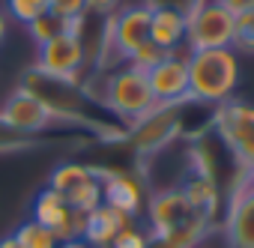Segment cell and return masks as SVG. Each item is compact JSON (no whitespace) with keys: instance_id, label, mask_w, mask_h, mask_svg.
<instances>
[{"instance_id":"cell-1","label":"cell","mask_w":254,"mask_h":248,"mask_svg":"<svg viewBox=\"0 0 254 248\" xmlns=\"http://www.w3.org/2000/svg\"><path fill=\"white\" fill-rule=\"evenodd\" d=\"M239 84V57L233 48L191 51L189 57V102L224 105Z\"/></svg>"},{"instance_id":"cell-2","label":"cell","mask_w":254,"mask_h":248,"mask_svg":"<svg viewBox=\"0 0 254 248\" xmlns=\"http://www.w3.org/2000/svg\"><path fill=\"white\" fill-rule=\"evenodd\" d=\"M102 108L132 129L135 123H141L147 114H153L159 108V102H156L144 72H138L132 66H120V69L108 72Z\"/></svg>"},{"instance_id":"cell-3","label":"cell","mask_w":254,"mask_h":248,"mask_svg":"<svg viewBox=\"0 0 254 248\" xmlns=\"http://www.w3.org/2000/svg\"><path fill=\"white\" fill-rule=\"evenodd\" d=\"M212 129L227 156L233 159L236 171H254V105L248 102H224L212 114Z\"/></svg>"},{"instance_id":"cell-4","label":"cell","mask_w":254,"mask_h":248,"mask_svg":"<svg viewBox=\"0 0 254 248\" xmlns=\"http://www.w3.org/2000/svg\"><path fill=\"white\" fill-rule=\"evenodd\" d=\"M233 27H236V18L218 0H200V6L186 18V45L191 51L230 48L233 45Z\"/></svg>"},{"instance_id":"cell-5","label":"cell","mask_w":254,"mask_h":248,"mask_svg":"<svg viewBox=\"0 0 254 248\" xmlns=\"http://www.w3.org/2000/svg\"><path fill=\"white\" fill-rule=\"evenodd\" d=\"M177 135H183V102L159 105L153 114H147L141 123H135L129 129V141L141 156L165 150Z\"/></svg>"},{"instance_id":"cell-6","label":"cell","mask_w":254,"mask_h":248,"mask_svg":"<svg viewBox=\"0 0 254 248\" xmlns=\"http://www.w3.org/2000/svg\"><path fill=\"white\" fill-rule=\"evenodd\" d=\"M30 218L42 227H48L60 242L66 239H81L84 236V224H87V215L72 209L66 203V197L54 188H42L36 197H33V206H30Z\"/></svg>"},{"instance_id":"cell-7","label":"cell","mask_w":254,"mask_h":248,"mask_svg":"<svg viewBox=\"0 0 254 248\" xmlns=\"http://www.w3.org/2000/svg\"><path fill=\"white\" fill-rule=\"evenodd\" d=\"M189 57H191V48L180 45L156 69L147 72L150 90L159 105H180L189 99Z\"/></svg>"},{"instance_id":"cell-8","label":"cell","mask_w":254,"mask_h":248,"mask_svg":"<svg viewBox=\"0 0 254 248\" xmlns=\"http://www.w3.org/2000/svg\"><path fill=\"white\" fill-rule=\"evenodd\" d=\"M0 117H3V123H6L9 129L21 132V135H27V138H36L39 132H45V129H51V126H63V123H60L36 96H30L24 87L12 90V93L6 96V102L0 105Z\"/></svg>"},{"instance_id":"cell-9","label":"cell","mask_w":254,"mask_h":248,"mask_svg":"<svg viewBox=\"0 0 254 248\" xmlns=\"http://www.w3.org/2000/svg\"><path fill=\"white\" fill-rule=\"evenodd\" d=\"M150 15L153 12L144 3H135V6H123V9H117L114 15L105 18L108 39H111L114 51L123 57V63L150 39Z\"/></svg>"},{"instance_id":"cell-10","label":"cell","mask_w":254,"mask_h":248,"mask_svg":"<svg viewBox=\"0 0 254 248\" xmlns=\"http://www.w3.org/2000/svg\"><path fill=\"white\" fill-rule=\"evenodd\" d=\"M84 66H87L84 42L72 33H60L36 51V69H42L48 75H57V78H66V81L81 84Z\"/></svg>"},{"instance_id":"cell-11","label":"cell","mask_w":254,"mask_h":248,"mask_svg":"<svg viewBox=\"0 0 254 248\" xmlns=\"http://www.w3.org/2000/svg\"><path fill=\"white\" fill-rule=\"evenodd\" d=\"M147 221H150L153 236H162V233H171V230H180V227H189V224H197V221L209 224V218H203L189 203V197L183 194V188L159 191L147 203Z\"/></svg>"},{"instance_id":"cell-12","label":"cell","mask_w":254,"mask_h":248,"mask_svg":"<svg viewBox=\"0 0 254 248\" xmlns=\"http://www.w3.org/2000/svg\"><path fill=\"white\" fill-rule=\"evenodd\" d=\"M224 236L230 248H254V186L248 177H242L239 188L230 194Z\"/></svg>"},{"instance_id":"cell-13","label":"cell","mask_w":254,"mask_h":248,"mask_svg":"<svg viewBox=\"0 0 254 248\" xmlns=\"http://www.w3.org/2000/svg\"><path fill=\"white\" fill-rule=\"evenodd\" d=\"M96 177L102 180V197L108 206L138 218L144 209V186L138 177H132L129 171H102L96 168Z\"/></svg>"},{"instance_id":"cell-14","label":"cell","mask_w":254,"mask_h":248,"mask_svg":"<svg viewBox=\"0 0 254 248\" xmlns=\"http://www.w3.org/2000/svg\"><path fill=\"white\" fill-rule=\"evenodd\" d=\"M135 218L132 215H126V212H120V209H114V206H108V203H102L99 209H93L90 215H87V224H84V242H90L93 248H108L111 242H114V236L123 230V227H129Z\"/></svg>"},{"instance_id":"cell-15","label":"cell","mask_w":254,"mask_h":248,"mask_svg":"<svg viewBox=\"0 0 254 248\" xmlns=\"http://www.w3.org/2000/svg\"><path fill=\"white\" fill-rule=\"evenodd\" d=\"M150 42H156L168 54L177 51L180 45H186V15L171 12V9H156L150 15Z\"/></svg>"},{"instance_id":"cell-16","label":"cell","mask_w":254,"mask_h":248,"mask_svg":"<svg viewBox=\"0 0 254 248\" xmlns=\"http://www.w3.org/2000/svg\"><path fill=\"white\" fill-rule=\"evenodd\" d=\"M93 177H96V168L93 165H84V162H60L51 171V177H48V188H54V191H60L66 197L69 191H75L78 186L90 183Z\"/></svg>"},{"instance_id":"cell-17","label":"cell","mask_w":254,"mask_h":248,"mask_svg":"<svg viewBox=\"0 0 254 248\" xmlns=\"http://www.w3.org/2000/svg\"><path fill=\"white\" fill-rule=\"evenodd\" d=\"M12 239H15L18 248H57V245H60V239H57L48 227L36 224L33 218H24V221L12 230Z\"/></svg>"},{"instance_id":"cell-18","label":"cell","mask_w":254,"mask_h":248,"mask_svg":"<svg viewBox=\"0 0 254 248\" xmlns=\"http://www.w3.org/2000/svg\"><path fill=\"white\" fill-rule=\"evenodd\" d=\"M66 203H69L72 209H78V212L90 215L93 209H99V206L105 203V197H102V180H99V177H93L90 183L78 186L75 191H69V194H66Z\"/></svg>"},{"instance_id":"cell-19","label":"cell","mask_w":254,"mask_h":248,"mask_svg":"<svg viewBox=\"0 0 254 248\" xmlns=\"http://www.w3.org/2000/svg\"><path fill=\"white\" fill-rule=\"evenodd\" d=\"M66 27H69V21H66V18L54 15V12H45V15H39L36 21H30V24H27V36L33 39V45H36V48H42V45H45V42H51L54 36L66 33Z\"/></svg>"},{"instance_id":"cell-20","label":"cell","mask_w":254,"mask_h":248,"mask_svg":"<svg viewBox=\"0 0 254 248\" xmlns=\"http://www.w3.org/2000/svg\"><path fill=\"white\" fill-rule=\"evenodd\" d=\"M3 12H6V18H12V21L27 27L30 21H36L39 15L48 12V0H6Z\"/></svg>"},{"instance_id":"cell-21","label":"cell","mask_w":254,"mask_h":248,"mask_svg":"<svg viewBox=\"0 0 254 248\" xmlns=\"http://www.w3.org/2000/svg\"><path fill=\"white\" fill-rule=\"evenodd\" d=\"M165 57H168V51L147 39V42H144L132 57H129V60H126V66H132V69H138V72H144V75H147V72H150V69H156Z\"/></svg>"},{"instance_id":"cell-22","label":"cell","mask_w":254,"mask_h":248,"mask_svg":"<svg viewBox=\"0 0 254 248\" xmlns=\"http://www.w3.org/2000/svg\"><path fill=\"white\" fill-rule=\"evenodd\" d=\"M233 51L239 54H254V12L236 15V27H233Z\"/></svg>"},{"instance_id":"cell-23","label":"cell","mask_w":254,"mask_h":248,"mask_svg":"<svg viewBox=\"0 0 254 248\" xmlns=\"http://www.w3.org/2000/svg\"><path fill=\"white\" fill-rule=\"evenodd\" d=\"M39 141L36 138H27L15 129H9L3 117H0V156H6V153H21V150H33Z\"/></svg>"},{"instance_id":"cell-24","label":"cell","mask_w":254,"mask_h":248,"mask_svg":"<svg viewBox=\"0 0 254 248\" xmlns=\"http://www.w3.org/2000/svg\"><path fill=\"white\" fill-rule=\"evenodd\" d=\"M108 248H150V236L132 221L129 227H123V230L114 236V242H111Z\"/></svg>"},{"instance_id":"cell-25","label":"cell","mask_w":254,"mask_h":248,"mask_svg":"<svg viewBox=\"0 0 254 248\" xmlns=\"http://www.w3.org/2000/svg\"><path fill=\"white\" fill-rule=\"evenodd\" d=\"M144 6L147 9H171V12H180V15H191L197 6H200V0H144Z\"/></svg>"},{"instance_id":"cell-26","label":"cell","mask_w":254,"mask_h":248,"mask_svg":"<svg viewBox=\"0 0 254 248\" xmlns=\"http://www.w3.org/2000/svg\"><path fill=\"white\" fill-rule=\"evenodd\" d=\"M48 12L72 21V18H81L87 12V3H84V0H48Z\"/></svg>"},{"instance_id":"cell-27","label":"cell","mask_w":254,"mask_h":248,"mask_svg":"<svg viewBox=\"0 0 254 248\" xmlns=\"http://www.w3.org/2000/svg\"><path fill=\"white\" fill-rule=\"evenodd\" d=\"M84 3H87V12L99 18H108L120 9V0H84Z\"/></svg>"},{"instance_id":"cell-28","label":"cell","mask_w":254,"mask_h":248,"mask_svg":"<svg viewBox=\"0 0 254 248\" xmlns=\"http://www.w3.org/2000/svg\"><path fill=\"white\" fill-rule=\"evenodd\" d=\"M218 3L236 18V15H245V12H254V0H218Z\"/></svg>"},{"instance_id":"cell-29","label":"cell","mask_w":254,"mask_h":248,"mask_svg":"<svg viewBox=\"0 0 254 248\" xmlns=\"http://www.w3.org/2000/svg\"><path fill=\"white\" fill-rule=\"evenodd\" d=\"M57 248H93V245L84 242V239H66V242H60Z\"/></svg>"},{"instance_id":"cell-30","label":"cell","mask_w":254,"mask_h":248,"mask_svg":"<svg viewBox=\"0 0 254 248\" xmlns=\"http://www.w3.org/2000/svg\"><path fill=\"white\" fill-rule=\"evenodd\" d=\"M6 30H9V18H6V12L0 9V45L6 42Z\"/></svg>"},{"instance_id":"cell-31","label":"cell","mask_w":254,"mask_h":248,"mask_svg":"<svg viewBox=\"0 0 254 248\" xmlns=\"http://www.w3.org/2000/svg\"><path fill=\"white\" fill-rule=\"evenodd\" d=\"M0 248H18V245H15V239H12V233L0 236Z\"/></svg>"},{"instance_id":"cell-32","label":"cell","mask_w":254,"mask_h":248,"mask_svg":"<svg viewBox=\"0 0 254 248\" xmlns=\"http://www.w3.org/2000/svg\"><path fill=\"white\" fill-rule=\"evenodd\" d=\"M248 180H251V186H254V171H251V174H248Z\"/></svg>"}]
</instances>
